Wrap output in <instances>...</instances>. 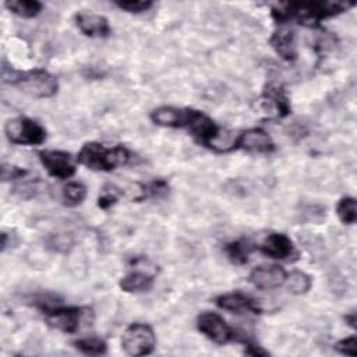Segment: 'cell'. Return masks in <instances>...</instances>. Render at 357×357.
I'll return each mask as SVG.
<instances>
[{"label":"cell","mask_w":357,"mask_h":357,"mask_svg":"<svg viewBox=\"0 0 357 357\" xmlns=\"http://www.w3.org/2000/svg\"><path fill=\"white\" fill-rule=\"evenodd\" d=\"M354 7V1H291L276 4L271 17L276 24L297 21L307 26H315L322 20L336 17Z\"/></svg>","instance_id":"6da1fadb"},{"label":"cell","mask_w":357,"mask_h":357,"mask_svg":"<svg viewBox=\"0 0 357 357\" xmlns=\"http://www.w3.org/2000/svg\"><path fill=\"white\" fill-rule=\"evenodd\" d=\"M1 81L4 84L17 86L24 93L38 99L52 98L59 91L57 78L47 70L33 68L21 71L7 64L6 60H3L1 66Z\"/></svg>","instance_id":"7a4b0ae2"},{"label":"cell","mask_w":357,"mask_h":357,"mask_svg":"<svg viewBox=\"0 0 357 357\" xmlns=\"http://www.w3.org/2000/svg\"><path fill=\"white\" fill-rule=\"evenodd\" d=\"M130 158V151L123 145L107 148L100 142L91 141L81 146L75 160L91 170L112 172L120 166L127 165Z\"/></svg>","instance_id":"3957f363"},{"label":"cell","mask_w":357,"mask_h":357,"mask_svg":"<svg viewBox=\"0 0 357 357\" xmlns=\"http://www.w3.org/2000/svg\"><path fill=\"white\" fill-rule=\"evenodd\" d=\"M46 324L64 333H75L82 325H91L93 321V311L89 307H64L54 305L43 311Z\"/></svg>","instance_id":"277c9868"},{"label":"cell","mask_w":357,"mask_h":357,"mask_svg":"<svg viewBox=\"0 0 357 357\" xmlns=\"http://www.w3.org/2000/svg\"><path fill=\"white\" fill-rule=\"evenodd\" d=\"M7 139L14 145L33 146L46 141V130L35 120L29 117H14L7 120L4 126Z\"/></svg>","instance_id":"5b68a950"},{"label":"cell","mask_w":357,"mask_h":357,"mask_svg":"<svg viewBox=\"0 0 357 357\" xmlns=\"http://www.w3.org/2000/svg\"><path fill=\"white\" fill-rule=\"evenodd\" d=\"M156 337L153 329L148 324L134 322L128 325L121 336V347L131 357L151 354L155 349Z\"/></svg>","instance_id":"8992f818"},{"label":"cell","mask_w":357,"mask_h":357,"mask_svg":"<svg viewBox=\"0 0 357 357\" xmlns=\"http://www.w3.org/2000/svg\"><path fill=\"white\" fill-rule=\"evenodd\" d=\"M183 128L188 130V132L204 146L209 149H215V139L219 138L220 128L219 126L204 112L185 107V119Z\"/></svg>","instance_id":"52a82bcc"},{"label":"cell","mask_w":357,"mask_h":357,"mask_svg":"<svg viewBox=\"0 0 357 357\" xmlns=\"http://www.w3.org/2000/svg\"><path fill=\"white\" fill-rule=\"evenodd\" d=\"M198 331L216 344H227L236 339V332L227 325V322L216 312H202L197 318Z\"/></svg>","instance_id":"ba28073f"},{"label":"cell","mask_w":357,"mask_h":357,"mask_svg":"<svg viewBox=\"0 0 357 357\" xmlns=\"http://www.w3.org/2000/svg\"><path fill=\"white\" fill-rule=\"evenodd\" d=\"M234 149H241L250 153L268 155L275 151V142L264 128L254 127L237 135L231 144V151Z\"/></svg>","instance_id":"9c48e42d"},{"label":"cell","mask_w":357,"mask_h":357,"mask_svg":"<svg viewBox=\"0 0 357 357\" xmlns=\"http://www.w3.org/2000/svg\"><path fill=\"white\" fill-rule=\"evenodd\" d=\"M38 158L46 172L56 178L66 180L75 174V163L68 152L45 149L38 152Z\"/></svg>","instance_id":"30bf717a"},{"label":"cell","mask_w":357,"mask_h":357,"mask_svg":"<svg viewBox=\"0 0 357 357\" xmlns=\"http://www.w3.org/2000/svg\"><path fill=\"white\" fill-rule=\"evenodd\" d=\"M287 272L279 265H261L251 271L248 279L259 290L279 289L286 282Z\"/></svg>","instance_id":"8fae6325"},{"label":"cell","mask_w":357,"mask_h":357,"mask_svg":"<svg viewBox=\"0 0 357 357\" xmlns=\"http://www.w3.org/2000/svg\"><path fill=\"white\" fill-rule=\"evenodd\" d=\"M215 304L219 308L225 311H230L233 314H245V312L261 314L262 312V308L258 305V303L252 297L241 291L220 294L215 298Z\"/></svg>","instance_id":"7c38bea8"},{"label":"cell","mask_w":357,"mask_h":357,"mask_svg":"<svg viewBox=\"0 0 357 357\" xmlns=\"http://www.w3.org/2000/svg\"><path fill=\"white\" fill-rule=\"evenodd\" d=\"M258 250L273 259H287L294 254V244L284 233H271L258 245Z\"/></svg>","instance_id":"4fadbf2b"},{"label":"cell","mask_w":357,"mask_h":357,"mask_svg":"<svg viewBox=\"0 0 357 357\" xmlns=\"http://www.w3.org/2000/svg\"><path fill=\"white\" fill-rule=\"evenodd\" d=\"M75 25L78 29L89 38H107L112 33L109 20L103 15L93 13H77L74 15Z\"/></svg>","instance_id":"5bb4252c"},{"label":"cell","mask_w":357,"mask_h":357,"mask_svg":"<svg viewBox=\"0 0 357 357\" xmlns=\"http://www.w3.org/2000/svg\"><path fill=\"white\" fill-rule=\"evenodd\" d=\"M269 45L276 54L284 61H294L297 59L296 35L290 29L275 31L269 38Z\"/></svg>","instance_id":"9a60e30c"},{"label":"cell","mask_w":357,"mask_h":357,"mask_svg":"<svg viewBox=\"0 0 357 357\" xmlns=\"http://www.w3.org/2000/svg\"><path fill=\"white\" fill-rule=\"evenodd\" d=\"M151 120L159 127L183 128L185 119V107L178 109L174 106H160L151 112Z\"/></svg>","instance_id":"2e32d148"},{"label":"cell","mask_w":357,"mask_h":357,"mask_svg":"<svg viewBox=\"0 0 357 357\" xmlns=\"http://www.w3.org/2000/svg\"><path fill=\"white\" fill-rule=\"evenodd\" d=\"M261 102L265 106H271L276 112L278 117H286L290 113V103L282 85L268 84L262 93Z\"/></svg>","instance_id":"e0dca14e"},{"label":"cell","mask_w":357,"mask_h":357,"mask_svg":"<svg viewBox=\"0 0 357 357\" xmlns=\"http://www.w3.org/2000/svg\"><path fill=\"white\" fill-rule=\"evenodd\" d=\"M153 282V275L141 271H132L119 280V286L126 293H144L152 289Z\"/></svg>","instance_id":"ac0fdd59"},{"label":"cell","mask_w":357,"mask_h":357,"mask_svg":"<svg viewBox=\"0 0 357 357\" xmlns=\"http://www.w3.org/2000/svg\"><path fill=\"white\" fill-rule=\"evenodd\" d=\"M4 6L10 13L21 18H33L39 15L43 8V4L38 0H7Z\"/></svg>","instance_id":"d6986e66"},{"label":"cell","mask_w":357,"mask_h":357,"mask_svg":"<svg viewBox=\"0 0 357 357\" xmlns=\"http://www.w3.org/2000/svg\"><path fill=\"white\" fill-rule=\"evenodd\" d=\"M252 250H254V245L248 240H244V238L230 241L225 245L226 255L229 257V259L233 264H237V265L247 264L248 257Z\"/></svg>","instance_id":"ffe728a7"},{"label":"cell","mask_w":357,"mask_h":357,"mask_svg":"<svg viewBox=\"0 0 357 357\" xmlns=\"http://www.w3.org/2000/svg\"><path fill=\"white\" fill-rule=\"evenodd\" d=\"M284 284L287 286V289L291 294L301 296V294H305L311 289L312 279L310 275H307L303 271H293V272L287 273Z\"/></svg>","instance_id":"44dd1931"},{"label":"cell","mask_w":357,"mask_h":357,"mask_svg":"<svg viewBox=\"0 0 357 357\" xmlns=\"http://www.w3.org/2000/svg\"><path fill=\"white\" fill-rule=\"evenodd\" d=\"M74 347L86 356H100L107 351V343L98 336H86L73 342Z\"/></svg>","instance_id":"7402d4cb"},{"label":"cell","mask_w":357,"mask_h":357,"mask_svg":"<svg viewBox=\"0 0 357 357\" xmlns=\"http://www.w3.org/2000/svg\"><path fill=\"white\" fill-rule=\"evenodd\" d=\"M336 215L343 225H353L357 219V202L353 197H343L336 205Z\"/></svg>","instance_id":"603a6c76"},{"label":"cell","mask_w":357,"mask_h":357,"mask_svg":"<svg viewBox=\"0 0 357 357\" xmlns=\"http://www.w3.org/2000/svg\"><path fill=\"white\" fill-rule=\"evenodd\" d=\"M86 197V188L79 181H70L63 188V199L68 206H78Z\"/></svg>","instance_id":"cb8c5ba5"},{"label":"cell","mask_w":357,"mask_h":357,"mask_svg":"<svg viewBox=\"0 0 357 357\" xmlns=\"http://www.w3.org/2000/svg\"><path fill=\"white\" fill-rule=\"evenodd\" d=\"M139 191H141V194L135 198V201L146 199L149 197H162L169 191V184H167V181L158 178V180L151 181L146 185H139Z\"/></svg>","instance_id":"d4e9b609"},{"label":"cell","mask_w":357,"mask_h":357,"mask_svg":"<svg viewBox=\"0 0 357 357\" xmlns=\"http://www.w3.org/2000/svg\"><path fill=\"white\" fill-rule=\"evenodd\" d=\"M114 6L126 13L141 14L148 11L153 6V3L149 0H123V1L119 0V1H114Z\"/></svg>","instance_id":"484cf974"},{"label":"cell","mask_w":357,"mask_h":357,"mask_svg":"<svg viewBox=\"0 0 357 357\" xmlns=\"http://www.w3.org/2000/svg\"><path fill=\"white\" fill-rule=\"evenodd\" d=\"M335 350L343 356L354 357L357 354V336L351 335L340 339L337 343H335Z\"/></svg>","instance_id":"4316f807"},{"label":"cell","mask_w":357,"mask_h":357,"mask_svg":"<svg viewBox=\"0 0 357 357\" xmlns=\"http://www.w3.org/2000/svg\"><path fill=\"white\" fill-rule=\"evenodd\" d=\"M47 244L50 248L59 252H66L73 247V241L67 234H50L47 238Z\"/></svg>","instance_id":"83f0119b"},{"label":"cell","mask_w":357,"mask_h":357,"mask_svg":"<svg viewBox=\"0 0 357 357\" xmlns=\"http://www.w3.org/2000/svg\"><path fill=\"white\" fill-rule=\"evenodd\" d=\"M26 176H28V172L25 169H22V167L6 165V163L1 167V178H3V181H7V180L20 181V180H22Z\"/></svg>","instance_id":"f1b7e54d"},{"label":"cell","mask_w":357,"mask_h":357,"mask_svg":"<svg viewBox=\"0 0 357 357\" xmlns=\"http://www.w3.org/2000/svg\"><path fill=\"white\" fill-rule=\"evenodd\" d=\"M117 202V195L114 192H105L98 198V206L102 209H109Z\"/></svg>","instance_id":"f546056e"},{"label":"cell","mask_w":357,"mask_h":357,"mask_svg":"<svg viewBox=\"0 0 357 357\" xmlns=\"http://www.w3.org/2000/svg\"><path fill=\"white\" fill-rule=\"evenodd\" d=\"M344 321L347 325H350L351 328H356V322H357V318H356V312H350V314H346L344 317Z\"/></svg>","instance_id":"4dcf8cb0"}]
</instances>
